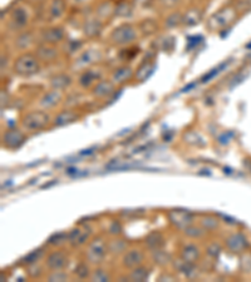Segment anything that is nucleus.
I'll return each mask as SVG.
<instances>
[{"label": "nucleus", "mask_w": 251, "mask_h": 282, "mask_svg": "<svg viewBox=\"0 0 251 282\" xmlns=\"http://www.w3.org/2000/svg\"><path fill=\"white\" fill-rule=\"evenodd\" d=\"M27 141V136L19 128H10L3 134V146L9 149H18Z\"/></svg>", "instance_id": "obj_4"}, {"label": "nucleus", "mask_w": 251, "mask_h": 282, "mask_svg": "<svg viewBox=\"0 0 251 282\" xmlns=\"http://www.w3.org/2000/svg\"><path fill=\"white\" fill-rule=\"evenodd\" d=\"M106 245L100 238L93 241L90 245L87 251V257L91 262H101L106 255Z\"/></svg>", "instance_id": "obj_12"}, {"label": "nucleus", "mask_w": 251, "mask_h": 282, "mask_svg": "<svg viewBox=\"0 0 251 282\" xmlns=\"http://www.w3.org/2000/svg\"><path fill=\"white\" fill-rule=\"evenodd\" d=\"M92 50H87V52L83 53L82 55H80L79 58H78V63H79L82 67H85V65H90L92 64V63L96 62V59H97V55H91L92 54Z\"/></svg>", "instance_id": "obj_23"}, {"label": "nucleus", "mask_w": 251, "mask_h": 282, "mask_svg": "<svg viewBox=\"0 0 251 282\" xmlns=\"http://www.w3.org/2000/svg\"><path fill=\"white\" fill-rule=\"evenodd\" d=\"M117 85L112 82L111 79H101L95 87L92 88V94L96 98H110L113 93L116 92Z\"/></svg>", "instance_id": "obj_8"}, {"label": "nucleus", "mask_w": 251, "mask_h": 282, "mask_svg": "<svg viewBox=\"0 0 251 282\" xmlns=\"http://www.w3.org/2000/svg\"><path fill=\"white\" fill-rule=\"evenodd\" d=\"M62 98L63 93L60 92V90L50 89L49 92H47L40 98L39 106L40 108L44 109V111H48V109H52L54 108L55 106H58V104L62 102Z\"/></svg>", "instance_id": "obj_13"}, {"label": "nucleus", "mask_w": 251, "mask_h": 282, "mask_svg": "<svg viewBox=\"0 0 251 282\" xmlns=\"http://www.w3.org/2000/svg\"><path fill=\"white\" fill-rule=\"evenodd\" d=\"M181 255H182V258H184L185 262L192 263V262H195L196 260H199L200 251L196 246L186 245L184 248H182Z\"/></svg>", "instance_id": "obj_19"}, {"label": "nucleus", "mask_w": 251, "mask_h": 282, "mask_svg": "<svg viewBox=\"0 0 251 282\" xmlns=\"http://www.w3.org/2000/svg\"><path fill=\"white\" fill-rule=\"evenodd\" d=\"M147 276H148V270H147V268H142V267H134V270L132 271V273H131L132 280H136V281L146 280Z\"/></svg>", "instance_id": "obj_25"}, {"label": "nucleus", "mask_w": 251, "mask_h": 282, "mask_svg": "<svg viewBox=\"0 0 251 282\" xmlns=\"http://www.w3.org/2000/svg\"><path fill=\"white\" fill-rule=\"evenodd\" d=\"M35 54H37V57L39 58L40 62L52 63L58 59V54H59V52H58V49L55 48V45L42 43V44L37 47Z\"/></svg>", "instance_id": "obj_9"}, {"label": "nucleus", "mask_w": 251, "mask_h": 282, "mask_svg": "<svg viewBox=\"0 0 251 282\" xmlns=\"http://www.w3.org/2000/svg\"><path fill=\"white\" fill-rule=\"evenodd\" d=\"M34 43V35L30 32H23L18 35L17 40H15V44L19 49L27 50L30 45H33Z\"/></svg>", "instance_id": "obj_20"}, {"label": "nucleus", "mask_w": 251, "mask_h": 282, "mask_svg": "<svg viewBox=\"0 0 251 282\" xmlns=\"http://www.w3.org/2000/svg\"><path fill=\"white\" fill-rule=\"evenodd\" d=\"M102 32V22L100 19H90L87 23L85 24V28H83V33L88 37H97L100 33Z\"/></svg>", "instance_id": "obj_18"}, {"label": "nucleus", "mask_w": 251, "mask_h": 282, "mask_svg": "<svg viewBox=\"0 0 251 282\" xmlns=\"http://www.w3.org/2000/svg\"><path fill=\"white\" fill-rule=\"evenodd\" d=\"M65 9H67V3L65 0H50L48 5V15L52 20L60 19L64 15Z\"/></svg>", "instance_id": "obj_15"}, {"label": "nucleus", "mask_w": 251, "mask_h": 282, "mask_svg": "<svg viewBox=\"0 0 251 282\" xmlns=\"http://www.w3.org/2000/svg\"><path fill=\"white\" fill-rule=\"evenodd\" d=\"M49 124H52V118L44 109H37L29 113L24 114L20 121V126L27 132H38L47 128Z\"/></svg>", "instance_id": "obj_2"}, {"label": "nucleus", "mask_w": 251, "mask_h": 282, "mask_svg": "<svg viewBox=\"0 0 251 282\" xmlns=\"http://www.w3.org/2000/svg\"><path fill=\"white\" fill-rule=\"evenodd\" d=\"M134 77V72L129 65H121L116 68L111 74V80L116 85H123Z\"/></svg>", "instance_id": "obj_11"}, {"label": "nucleus", "mask_w": 251, "mask_h": 282, "mask_svg": "<svg viewBox=\"0 0 251 282\" xmlns=\"http://www.w3.org/2000/svg\"><path fill=\"white\" fill-rule=\"evenodd\" d=\"M201 19V12L199 9H190L186 14L182 17V23L187 25H194L199 23Z\"/></svg>", "instance_id": "obj_21"}, {"label": "nucleus", "mask_w": 251, "mask_h": 282, "mask_svg": "<svg viewBox=\"0 0 251 282\" xmlns=\"http://www.w3.org/2000/svg\"><path fill=\"white\" fill-rule=\"evenodd\" d=\"M70 84H72V78L68 74H64V73L54 75V77L50 79V87H52V89L60 90V92L67 89Z\"/></svg>", "instance_id": "obj_16"}, {"label": "nucleus", "mask_w": 251, "mask_h": 282, "mask_svg": "<svg viewBox=\"0 0 251 282\" xmlns=\"http://www.w3.org/2000/svg\"><path fill=\"white\" fill-rule=\"evenodd\" d=\"M28 22H29V17L24 7H17L10 13V25L15 32H22Z\"/></svg>", "instance_id": "obj_6"}, {"label": "nucleus", "mask_w": 251, "mask_h": 282, "mask_svg": "<svg viewBox=\"0 0 251 282\" xmlns=\"http://www.w3.org/2000/svg\"><path fill=\"white\" fill-rule=\"evenodd\" d=\"M245 3H247V4H250L251 5V0H244Z\"/></svg>", "instance_id": "obj_29"}, {"label": "nucleus", "mask_w": 251, "mask_h": 282, "mask_svg": "<svg viewBox=\"0 0 251 282\" xmlns=\"http://www.w3.org/2000/svg\"><path fill=\"white\" fill-rule=\"evenodd\" d=\"M137 38H138V29L129 23L118 25L112 30L110 35L111 42L118 47H126V45L132 44L136 42Z\"/></svg>", "instance_id": "obj_3"}, {"label": "nucleus", "mask_w": 251, "mask_h": 282, "mask_svg": "<svg viewBox=\"0 0 251 282\" xmlns=\"http://www.w3.org/2000/svg\"><path fill=\"white\" fill-rule=\"evenodd\" d=\"M182 17H184V15H182L181 13H179V12L172 13V14H170L169 17H167L166 25L170 28L176 27V25H179L180 23H182Z\"/></svg>", "instance_id": "obj_24"}, {"label": "nucleus", "mask_w": 251, "mask_h": 282, "mask_svg": "<svg viewBox=\"0 0 251 282\" xmlns=\"http://www.w3.org/2000/svg\"><path fill=\"white\" fill-rule=\"evenodd\" d=\"M159 4L162 5L163 8H167V9H171V8H175L177 4L181 3V0H158Z\"/></svg>", "instance_id": "obj_26"}, {"label": "nucleus", "mask_w": 251, "mask_h": 282, "mask_svg": "<svg viewBox=\"0 0 251 282\" xmlns=\"http://www.w3.org/2000/svg\"><path fill=\"white\" fill-rule=\"evenodd\" d=\"M40 59L35 53L24 52L15 58L13 63V70L17 75L22 78H29L39 73Z\"/></svg>", "instance_id": "obj_1"}, {"label": "nucleus", "mask_w": 251, "mask_h": 282, "mask_svg": "<svg viewBox=\"0 0 251 282\" xmlns=\"http://www.w3.org/2000/svg\"><path fill=\"white\" fill-rule=\"evenodd\" d=\"M68 265V256L65 255L64 252H60V251H57V252H52L47 258V266L48 268L54 272V271H60L63 268L67 267Z\"/></svg>", "instance_id": "obj_14"}, {"label": "nucleus", "mask_w": 251, "mask_h": 282, "mask_svg": "<svg viewBox=\"0 0 251 282\" xmlns=\"http://www.w3.org/2000/svg\"><path fill=\"white\" fill-rule=\"evenodd\" d=\"M80 118V114L73 109H64V111L58 112L52 119L53 127H64L68 124H72Z\"/></svg>", "instance_id": "obj_7"}, {"label": "nucleus", "mask_w": 251, "mask_h": 282, "mask_svg": "<svg viewBox=\"0 0 251 282\" xmlns=\"http://www.w3.org/2000/svg\"><path fill=\"white\" fill-rule=\"evenodd\" d=\"M40 255H42V251L40 250H37V251H34V252H32L27 258H25V260H27V263L37 262V260L40 257Z\"/></svg>", "instance_id": "obj_27"}, {"label": "nucleus", "mask_w": 251, "mask_h": 282, "mask_svg": "<svg viewBox=\"0 0 251 282\" xmlns=\"http://www.w3.org/2000/svg\"><path fill=\"white\" fill-rule=\"evenodd\" d=\"M142 260H143V255H142L141 251L129 250L125 255V257H123V263H125V266H127V267L134 268L141 265Z\"/></svg>", "instance_id": "obj_17"}, {"label": "nucleus", "mask_w": 251, "mask_h": 282, "mask_svg": "<svg viewBox=\"0 0 251 282\" xmlns=\"http://www.w3.org/2000/svg\"><path fill=\"white\" fill-rule=\"evenodd\" d=\"M64 30L60 27H50L48 29L43 30L42 34H40V39H42L43 43L52 45H55L62 42L64 39Z\"/></svg>", "instance_id": "obj_10"}, {"label": "nucleus", "mask_w": 251, "mask_h": 282, "mask_svg": "<svg viewBox=\"0 0 251 282\" xmlns=\"http://www.w3.org/2000/svg\"><path fill=\"white\" fill-rule=\"evenodd\" d=\"M147 245L151 248H158L163 245V237H162L161 233H152L147 238Z\"/></svg>", "instance_id": "obj_22"}, {"label": "nucleus", "mask_w": 251, "mask_h": 282, "mask_svg": "<svg viewBox=\"0 0 251 282\" xmlns=\"http://www.w3.org/2000/svg\"><path fill=\"white\" fill-rule=\"evenodd\" d=\"M95 278L97 281H106L107 280V275H106V272L103 273V275H101V270H98V271H96Z\"/></svg>", "instance_id": "obj_28"}, {"label": "nucleus", "mask_w": 251, "mask_h": 282, "mask_svg": "<svg viewBox=\"0 0 251 282\" xmlns=\"http://www.w3.org/2000/svg\"><path fill=\"white\" fill-rule=\"evenodd\" d=\"M102 79V72L100 69H93V68H87L82 72V74L78 78V83L82 88H91L92 89L100 80Z\"/></svg>", "instance_id": "obj_5"}]
</instances>
